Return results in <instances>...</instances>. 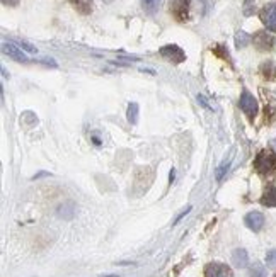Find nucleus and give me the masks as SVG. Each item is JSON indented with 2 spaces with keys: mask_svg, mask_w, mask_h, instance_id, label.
I'll list each match as a JSON object with an SVG mask.
<instances>
[{
  "mask_svg": "<svg viewBox=\"0 0 276 277\" xmlns=\"http://www.w3.org/2000/svg\"><path fill=\"white\" fill-rule=\"evenodd\" d=\"M254 168L261 175H268V173L276 172V153L268 148L261 150L254 160Z\"/></svg>",
  "mask_w": 276,
  "mask_h": 277,
  "instance_id": "obj_1",
  "label": "nucleus"
},
{
  "mask_svg": "<svg viewBox=\"0 0 276 277\" xmlns=\"http://www.w3.org/2000/svg\"><path fill=\"white\" fill-rule=\"evenodd\" d=\"M239 106H241V109L244 111V114L249 117V119H254L257 114V101L254 99V96H251V92L247 90L242 92Z\"/></svg>",
  "mask_w": 276,
  "mask_h": 277,
  "instance_id": "obj_2",
  "label": "nucleus"
},
{
  "mask_svg": "<svg viewBox=\"0 0 276 277\" xmlns=\"http://www.w3.org/2000/svg\"><path fill=\"white\" fill-rule=\"evenodd\" d=\"M171 14L176 21L184 22L189 17V0H171Z\"/></svg>",
  "mask_w": 276,
  "mask_h": 277,
  "instance_id": "obj_3",
  "label": "nucleus"
},
{
  "mask_svg": "<svg viewBox=\"0 0 276 277\" xmlns=\"http://www.w3.org/2000/svg\"><path fill=\"white\" fill-rule=\"evenodd\" d=\"M161 55L164 56L166 60H169V62L172 63H182L186 60V55L184 51H182L179 46L176 44H167L164 46V48H161Z\"/></svg>",
  "mask_w": 276,
  "mask_h": 277,
  "instance_id": "obj_4",
  "label": "nucleus"
},
{
  "mask_svg": "<svg viewBox=\"0 0 276 277\" xmlns=\"http://www.w3.org/2000/svg\"><path fill=\"white\" fill-rule=\"evenodd\" d=\"M261 21H263V24L268 27L269 31L276 32V4H269V6H266L263 11H261Z\"/></svg>",
  "mask_w": 276,
  "mask_h": 277,
  "instance_id": "obj_5",
  "label": "nucleus"
},
{
  "mask_svg": "<svg viewBox=\"0 0 276 277\" xmlns=\"http://www.w3.org/2000/svg\"><path fill=\"white\" fill-rule=\"evenodd\" d=\"M205 277H232V270L225 264L213 262V264H208L207 269H205Z\"/></svg>",
  "mask_w": 276,
  "mask_h": 277,
  "instance_id": "obj_6",
  "label": "nucleus"
},
{
  "mask_svg": "<svg viewBox=\"0 0 276 277\" xmlns=\"http://www.w3.org/2000/svg\"><path fill=\"white\" fill-rule=\"evenodd\" d=\"M252 41H254L256 48L261 50V51H268V50H271L274 46V37L271 36V34H268V32H264V31L257 32Z\"/></svg>",
  "mask_w": 276,
  "mask_h": 277,
  "instance_id": "obj_7",
  "label": "nucleus"
},
{
  "mask_svg": "<svg viewBox=\"0 0 276 277\" xmlns=\"http://www.w3.org/2000/svg\"><path fill=\"white\" fill-rule=\"evenodd\" d=\"M246 224H247V228L252 229V232H259L264 224V216L261 213H257V211H252V213L246 216Z\"/></svg>",
  "mask_w": 276,
  "mask_h": 277,
  "instance_id": "obj_8",
  "label": "nucleus"
},
{
  "mask_svg": "<svg viewBox=\"0 0 276 277\" xmlns=\"http://www.w3.org/2000/svg\"><path fill=\"white\" fill-rule=\"evenodd\" d=\"M2 50H4V53H6L9 58H12V60H16V62H27V56L22 53V50H19L17 46H14L11 43H4L2 46Z\"/></svg>",
  "mask_w": 276,
  "mask_h": 277,
  "instance_id": "obj_9",
  "label": "nucleus"
},
{
  "mask_svg": "<svg viewBox=\"0 0 276 277\" xmlns=\"http://www.w3.org/2000/svg\"><path fill=\"white\" fill-rule=\"evenodd\" d=\"M261 204L268 206V208H276V187L268 186L261 196Z\"/></svg>",
  "mask_w": 276,
  "mask_h": 277,
  "instance_id": "obj_10",
  "label": "nucleus"
},
{
  "mask_svg": "<svg viewBox=\"0 0 276 277\" xmlns=\"http://www.w3.org/2000/svg\"><path fill=\"white\" fill-rule=\"evenodd\" d=\"M232 262H233V265L239 267V269H242V267L247 265V252L244 250V248H237V250H233Z\"/></svg>",
  "mask_w": 276,
  "mask_h": 277,
  "instance_id": "obj_11",
  "label": "nucleus"
},
{
  "mask_svg": "<svg viewBox=\"0 0 276 277\" xmlns=\"http://www.w3.org/2000/svg\"><path fill=\"white\" fill-rule=\"evenodd\" d=\"M261 73H263L264 78L273 80V78L276 77V63L274 62H264L263 67H261Z\"/></svg>",
  "mask_w": 276,
  "mask_h": 277,
  "instance_id": "obj_12",
  "label": "nucleus"
},
{
  "mask_svg": "<svg viewBox=\"0 0 276 277\" xmlns=\"http://www.w3.org/2000/svg\"><path fill=\"white\" fill-rule=\"evenodd\" d=\"M75 6V9L82 14H91L92 11V2L91 0H70Z\"/></svg>",
  "mask_w": 276,
  "mask_h": 277,
  "instance_id": "obj_13",
  "label": "nucleus"
},
{
  "mask_svg": "<svg viewBox=\"0 0 276 277\" xmlns=\"http://www.w3.org/2000/svg\"><path fill=\"white\" fill-rule=\"evenodd\" d=\"M159 6H161V0H142V7L147 14H155Z\"/></svg>",
  "mask_w": 276,
  "mask_h": 277,
  "instance_id": "obj_14",
  "label": "nucleus"
},
{
  "mask_svg": "<svg viewBox=\"0 0 276 277\" xmlns=\"http://www.w3.org/2000/svg\"><path fill=\"white\" fill-rule=\"evenodd\" d=\"M126 117H128V121L132 124H137V121H138V104L132 102V104L128 106V112H126Z\"/></svg>",
  "mask_w": 276,
  "mask_h": 277,
  "instance_id": "obj_15",
  "label": "nucleus"
},
{
  "mask_svg": "<svg viewBox=\"0 0 276 277\" xmlns=\"http://www.w3.org/2000/svg\"><path fill=\"white\" fill-rule=\"evenodd\" d=\"M249 277H266V269L261 264H254L251 267Z\"/></svg>",
  "mask_w": 276,
  "mask_h": 277,
  "instance_id": "obj_16",
  "label": "nucleus"
},
{
  "mask_svg": "<svg viewBox=\"0 0 276 277\" xmlns=\"http://www.w3.org/2000/svg\"><path fill=\"white\" fill-rule=\"evenodd\" d=\"M247 43H249V36L246 34V32H237L235 36V44L239 46V48H242V46H246Z\"/></svg>",
  "mask_w": 276,
  "mask_h": 277,
  "instance_id": "obj_17",
  "label": "nucleus"
},
{
  "mask_svg": "<svg viewBox=\"0 0 276 277\" xmlns=\"http://www.w3.org/2000/svg\"><path fill=\"white\" fill-rule=\"evenodd\" d=\"M228 165H230V158H228V160H225V162L222 163V165L218 167V170H217V179H218V180H222V179H223L225 172L228 170Z\"/></svg>",
  "mask_w": 276,
  "mask_h": 277,
  "instance_id": "obj_18",
  "label": "nucleus"
},
{
  "mask_svg": "<svg viewBox=\"0 0 276 277\" xmlns=\"http://www.w3.org/2000/svg\"><path fill=\"white\" fill-rule=\"evenodd\" d=\"M266 262L271 269H276V250H269L268 255H266Z\"/></svg>",
  "mask_w": 276,
  "mask_h": 277,
  "instance_id": "obj_19",
  "label": "nucleus"
},
{
  "mask_svg": "<svg viewBox=\"0 0 276 277\" xmlns=\"http://www.w3.org/2000/svg\"><path fill=\"white\" fill-rule=\"evenodd\" d=\"M19 44H21V48H24L26 51H29V53H36V51H38L34 46H31L29 43H26V41H19Z\"/></svg>",
  "mask_w": 276,
  "mask_h": 277,
  "instance_id": "obj_20",
  "label": "nucleus"
},
{
  "mask_svg": "<svg viewBox=\"0 0 276 277\" xmlns=\"http://www.w3.org/2000/svg\"><path fill=\"white\" fill-rule=\"evenodd\" d=\"M4 4H6V6H17V4H19V0H2Z\"/></svg>",
  "mask_w": 276,
  "mask_h": 277,
  "instance_id": "obj_21",
  "label": "nucleus"
},
{
  "mask_svg": "<svg viewBox=\"0 0 276 277\" xmlns=\"http://www.w3.org/2000/svg\"><path fill=\"white\" fill-rule=\"evenodd\" d=\"M198 101L201 102V106H205V107H210V106H208V102H207V99H205L203 96H198Z\"/></svg>",
  "mask_w": 276,
  "mask_h": 277,
  "instance_id": "obj_22",
  "label": "nucleus"
},
{
  "mask_svg": "<svg viewBox=\"0 0 276 277\" xmlns=\"http://www.w3.org/2000/svg\"><path fill=\"white\" fill-rule=\"evenodd\" d=\"M174 179H176V170L172 168V170H171V175H169V180H171V182H174Z\"/></svg>",
  "mask_w": 276,
  "mask_h": 277,
  "instance_id": "obj_23",
  "label": "nucleus"
},
{
  "mask_svg": "<svg viewBox=\"0 0 276 277\" xmlns=\"http://www.w3.org/2000/svg\"><path fill=\"white\" fill-rule=\"evenodd\" d=\"M273 148L276 150V140H273Z\"/></svg>",
  "mask_w": 276,
  "mask_h": 277,
  "instance_id": "obj_24",
  "label": "nucleus"
},
{
  "mask_svg": "<svg viewBox=\"0 0 276 277\" xmlns=\"http://www.w3.org/2000/svg\"><path fill=\"white\" fill-rule=\"evenodd\" d=\"M274 277H276V275H274Z\"/></svg>",
  "mask_w": 276,
  "mask_h": 277,
  "instance_id": "obj_25",
  "label": "nucleus"
}]
</instances>
